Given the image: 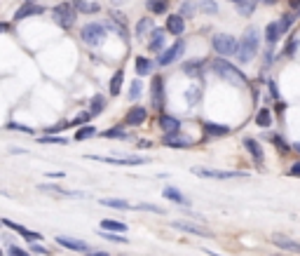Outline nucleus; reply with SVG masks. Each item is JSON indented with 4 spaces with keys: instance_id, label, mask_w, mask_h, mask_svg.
Masks as SVG:
<instances>
[{
    "instance_id": "obj_1",
    "label": "nucleus",
    "mask_w": 300,
    "mask_h": 256,
    "mask_svg": "<svg viewBox=\"0 0 300 256\" xmlns=\"http://www.w3.org/2000/svg\"><path fill=\"white\" fill-rule=\"evenodd\" d=\"M211 68H213V73L218 75V78L232 82V85H237V87H244L246 82H249V80H246V75L242 73L237 66H232L230 61H225L223 57H220V59H213L211 61Z\"/></svg>"
},
{
    "instance_id": "obj_2",
    "label": "nucleus",
    "mask_w": 300,
    "mask_h": 256,
    "mask_svg": "<svg viewBox=\"0 0 300 256\" xmlns=\"http://www.w3.org/2000/svg\"><path fill=\"white\" fill-rule=\"evenodd\" d=\"M258 47H260L258 31H256V28H249V31L244 33V38L239 40L237 59L242 61V64H249V61H253V57L258 54Z\"/></svg>"
},
{
    "instance_id": "obj_3",
    "label": "nucleus",
    "mask_w": 300,
    "mask_h": 256,
    "mask_svg": "<svg viewBox=\"0 0 300 256\" xmlns=\"http://www.w3.org/2000/svg\"><path fill=\"white\" fill-rule=\"evenodd\" d=\"M80 38L89 47H99V45H103V40H106V26H103V24H96V21H89L87 26H82Z\"/></svg>"
},
{
    "instance_id": "obj_4",
    "label": "nucleus",
    "mask_w": 300,
    "mask_h": 256,
    "mask_svg": "<svg viewBox=\"0 0 300 256\" xmlns=\"http://www.w3.org/2000/svg\"><path fill=\"white\" fill-rule=\"evenodd\" d=\"M211 45L216 49V54L220 57H235L239 52V40H235V35H228V33H218L211 38Z\"/></svg>"
},
{
    "instance_id": "obj_5",
    "label": "nucleus",
    "mask_w": 300,
    "mask_h": 256,
    "mask_svg": "<svg viewBox=\"0 0 300 256\" xmlns=\"http://www.w3.org/2000/svg\"><path fill=\"white\" fill-rule=\"evenodd\" d=\"M75 12H78V10L73 7V3H59V5L52 10L56 26L66 28V31H68V28H73L75 26V19H78V17H75Z\"/></svg>"
},
{
    "instance_id": "obj_6",
    "label": "nucleus",
    "mask_w": 300,
    "mask_h": 256,
    "mask_svg": "<svg viewBox=\"0 0 300 256\" xmlns=\"http://www.w3.org/2000/svg\"><path fill=\"white\" fill-rule=\"evenodd\" d=\"M87 160L108 162V165H122V167H134V165H145L148 158L143 155H129V158H113V155H87Z\"/></svg>"
},
{
    "instance_id": "obj_7",
    "label": "nucleus",
    "mask_w": 300,
    "mask_h": 256,
    "mask_svg": "<svg viewBox=\"0 0 300 256\" xmlns=\"http://www.w3.org/2000/svg\"><path fill=\"white\" fill-rule=\"evenodd\" d=\"M192 174L202 176V179H246L244 172H223V169H204V167H192Z\"/></svg>"
},
{
    "instance_id": "obj_8",
    "label": "nucleus",
    "mask_w": 300,
    "mask_h": 256,
    "mask_svg": "<svg viewBox=\"0 0 300 256\" xmlns=\"http://www.w3.org/2000/svg\"><path fill=\"white\" fill-rule=\"evenodd\" d=\"M150 104L155 111H162L164 108V80L162 75H153L150 80Z\"/></svg>"
},
{
    "instance_id": "obj_9",
    "label": "nucleus",
    "mask_w": 300,
    "mask_h": 256,
    "mask_svg": "<svg viewBox=\"0 0 300 256\" xmlns=\"http://www.w3.org/2000/svg\"><path fill=\"white\" fill-rule=\"evenodd\" d=\"M183 52H185V42L176 40L169 49H164V52L157 57V64H160V66H169V64H174V61L181 59V54H183Z\"/></svg>"
},
{
    "instance_id": "obj_10",
    "label": "nucleus",
    "mask_w": 300,
    "mask_h": 256,
    "mask_svg": "<svg viewBox=\"0 0 300 256\" xmlns=\"http://www.w3.org/2000/svg\"><path fill=\"white\" fill-rule=\"evenodd\" d=\"M272 244H277L279 249L288 251V254H300V242H295V240H291V237L281 235V233H274L272 235Z\"/></svg>"
},
{
    "instance_id": "obj_11",
    "label": "nucleus",
    "mask_w": 300,
    "mask_h": 256,
    "mask_svg": "<svg viewBox=\"0 0 300 256\" xmlns=\"http://www.w3.org/2000/svg\"><path fill=\"white\" fill-rule=\"evenodd\" d=\"M45 10H42L38 3H33V0H26L24 5L17 10V14H14V19L21 21V19H28V17H38V14H42Z\"/></svg>"
},
{
    "instance_id": "obj_12",
    "label": "nucleus",
    "mask_w": 300,
    "mask_h": 256,
    "mask_svg": "<svg viewBox=\"0 0 300 256\" xmlns=\"http://www.w3.org/2000/svg\"><path fill=\"white\" fill-rule=\"evenodd\" d=\"M174 228L178 230H183V233H190V235H199V237H213L211 230H206L202 228V226H195V223H188V221H174L171 223Z\"/></svg>"
},
{
    "instance_id": "obj_13",
    "label": "nucleus",
    "mask_w": 300,
    "mask_h": 256,
    "mask_svg": "<svg viewBox=\"0 0 300 256\" xmlns=\"http://www.w3.org/2000/svg\"><path fill=\"white\" fill-rule=\"evenodd\" d=\"M157 125H160V129H162L164 134H176V132H181V120L174 118V115L162 113L160 120H157Z\"/></svg>"
},
{
    "instance_id": "obj_14",
    "label": "nucleus",
    "mask_w": 300,
    "mask_h": 256,
    "mask_svg": "<svg viewBox=\"0 0 300 256\" xmlns=\"http://www.w3.org/2000/svg\"><path fill=\"white\" fill-rule=\"evenodd\" d=\"M162 143H164V146H169V148H190V146H192L190 139L183 136L181 132H176V134H164Z\"/></svg>"
},
{
    "instance_id": "obj_15",
    "label": "nucleus",
    "mask_w": 300,
    "mask_h": 256,
    "mask_svg": "<svg viewBox=\"0 0 300 256\" xmlns=\"http://www.w3.org/2000/svg\"><path fill=\"white\" fill-rule=\"evenodd\" d=\"M244 146H246V150H249V155L253 158V162H256L258 167H263V162H265V153H263V148H260V143L256 141V139H251V136H246Z\"/></svg>"
},
{
    "instance_id": "obj_16",
    "label": "nucleus",
    "mask_w": 300,
    "mask_h": 256,
    "mask_svg": "<svg viewBox=\"0 0 300 256\" xmlns=\"http://www.w3.org/2000/svg\"><path fill=\"white\" fill-rule=\"evenodd\" d=\"M167 31H169L171 35H183L185 19L181 14H169V17H167Z\"/></svg>"
},
{
    "instance_id": "obj_17",
    "label": "nucleus",
    "mask_w": 300,
    "mask_h": 256,
    "mask_svg": "<svg viewBox=\"0 0 300 256\" xmlns=\"http://www.w3.org/2000/svg\"><path fill=\"white\" fill-rule=\"evenodd\" d=\"M56 242L61 244V247H66V249L70 251H87V242H82V240H75V237H66V235H56Z\"/></svg>"
},
{
    "instance_id": "obj_18",
    "label": "nucleus",
    "mask_w": 300,
    "mask_h": 256,
    "mask_svg": "<svg viewBox=\"0 0 300 256\" xmlns=\"http://www.w3.org/2000/svg\"><path fill=\"white\" fill-rule=\"evenodd\" d=\"M145 118H148V111H145L143 106H134L127 113V125H131V127H138V125H143Z\"/></svg>"
},
{
    "instance_id": "obj_19",
    "label": "nucleus",
    "mask_w": 300,
    "mask_h": 256,
    "mask_svg": "<svg viewBox=\"0 0 300 256\" xmlns=\"http://www.w3.org/2000/svg\"><path fill=\"white\" fill-rule=\"evenodd\" d=\"M162 195L167 197V200H171V202H176V204H190V200H188L178 188H174V186H167V188L162 190Z\"/></svg>"
},
{
    "instance_id": "obj_20",
    "label": "nucleus",
    "mask_w": 300,
    "mask_h": 256,
    "mask_svg": "<svg viewBox=\"0 0 300 256\" xmlns=\"http://www.w3.org/2000/svg\"><path fill=\"white\" fill-rule=\"evenodd\" d=\"M204 134L206 136H228L230 127L228 125H216V122H204Z\"/></svg>"
},
{
    "instance_id": "obj_21",
    "label": "nucleus",
    "mask_w": 300,
    "mask_h": 256,
    "mask_svg": "<svg viewBox=\"0 0 300 256\" xmlns=\"http://www.w3.org/2000/svg\"><path fill=\"white\" fill-rule=\"evenodd\" d=\"M281 35H284V31H281L279 21H272V24H267V28H265V40L270 42V45H274V42L279 40Z\"/></svg>"
},
{
    "instance_id": "obj_22",
    "label": "nucleus",
    "mask_w": 300,
    "mask_h": 256,
    "mask_svg": "<svg viewBox=\"0 0 300 256\" xmlns=\"http://www.w3.org/2000/svg\"><path fill=\"white\" fill-rule=\"evenodd\" d=\"M202 68H204V61L192 59V61H185L183 64V73L190 75V78H197V75H202Z\"/></svg>"
},
{
    "instance_id": "obj_23",
    "label": "nucleus",
    "mask_w": 300,
    "mask_h": 256,
    "mask_svg": "<svg viewBox=\"0 0 300 256\" xmlns=\"http://www.w3.org/2000/svg\"><path fill=\"white\" fill-rule=\"evenodd\" d=\"M164 45V31L162 28H155L153 31V35H150V42H148V49L150 52H160Z\"/></svg>"
},
{
    "instance_id": "obj_24",
    "label": "nucleus",
    "mask_w": 300,
    "mask_h": 256,
    "mask_svg": "<svg viewBox=\"0 0 300 256\" xmlns=\"http://www.w3.org/2000/svg\"><path fill=\"white\" fill-rule=\"evenodd\" d=\"M122 82H124V71H115L113 78H110V85H108L110 94H113V96L120 94V92H122Z\"/></svg>"
},
{
    "instance_id": "obj_25",
    "label": "nucleus",
    "mask_w": 300,
    "mask_h": 256,
    "mask_svg": "<svg viewBox=\"0 0 300 256\" xmlns=\"http://www.w3.org/2000/svg\"><path fill=\"white\" fill-rule=\"evenodd\" d=\"M70 3H73V7L78 12H85V14H94V12L101 10L99 3H87V0H70Z\"/></svg>"
},
{
    "instance_id": "obj_26",
    "label": "nucleus",
    "mask_w": 300,
    "mask_h": 256,
    "mask_svg": "<svg viewBox=\"0 0 300 256\" xmlns=\"http://www.w3.org/2000/svg\"><path fill=\"white\" fill-rule=\"evenodd\" d=\"M94 136H96L94 125H82V127L75 132V141H87V139H94Z\"/></svg>"
},
{
    "instance_id": "obj_27",
    "label": "nucleus",
    "mask_w": 300,
    "mask_h": 256,
    "mask_svg": "<svg viewBox=\"0 0 300 256\" xmlns=\"http://www.w3.org/2000/svg\"><path fill=\"white\" fill-rule=\"evenodd\" d=\"M101 230H110V233H124V230H127V223L113 221V219H103V221H101Z\"/></svg>"
},
{
    "instance_id": "obj_28",
    "label": "nucleus",
    "mask_w": 300,
    "mask_h": 256,
    "mask_svg": "<svg viewBox=\"0 0 300 256\" xmlns=\"http://www.w3.org/2000/svg\"><path fill=\"white\" fill-rule=\"evenodd\" d=\"M103 207H110V209H122V212H127V209H131V204L127 202V200H120V197H106V200H101Z\"/></svg>"
},
{
    "instance_id": "obj_29",
    "label": "nucleus",
    "mask_w": 300,
    "mask_h": 256,
    "mask_svg": "<svg viewBox=\"0 0 300 256\" xmlns=\"http://www.w3.org/2000/svg\"><path fill=\"white\" fill-rule=\"evenodd\" d=\"M153 68H155V64L150 59H145V57H136V73L138 75H150L153 73Z\"/></svg>"
},
{
    "instance_id": "obj_30",
    "label": "nucleus",
    "mask_w": 300,
    "mask_h": 256,
    "mask_svg": "<svg viewBox=\"0 0 300 256\" xmlns=\"http://www.w3.org/2000/svg\"><path fill=\"white\" fill-rule=\"evenodd\" d=\"M232 5H237V10L244 17H249V14H253V10H256V0H230Z\"/></svg>"
},
{
    "instance_id": "obj_31",
    "label": "nucleus",
    "mask_w": 300,
    "mask_h": 256,
    "mask_svg": "<svg viewBox=\"0 0 300 256\" xmlns=\"http://www.w3.org/2000/svg\"><path fill=\"white\" fill-rule=\"evenodd\" d=\"M148 31H155V28H153V17H143V19L136 24V38H145Z\"/></svg>"
},
{
    "instance_id": "obj_32",
    "label": "nucleus",
    "mask_w": 300,
    "mask_h": 256,
    "mask_svg": "<svg viewBox=\"0 0 300 256\" xmlns=\"http://www.w3.org/2000/svg\"><path fill=\"white\" fill-rule=\"evenodd\" d=\"M256 125H258V127H270V125H272V111L260 108L258 115H256Z\"/></svg>"
},
{
    "instance_id": "obj_33",
    "label": "nucleus",
    "mask_w": 300,
    "mask_h": 256,
    "mask_svg": "<svg viewBox=\"0 0 300 256\" xmlns=\"http://www.w3.org/2000/svg\"><path fill=\"white\" fill-rule=\"evenodd\" d=\"M103 108H106V99H103L101 94H96L94 99H92V104H89V113H92V118H94V115H101Z\"/></svg>"
},
{
    "instance_id": "obj_34",
    "label": "nucleus",
    "mask_w": 300,
    "mask_h": 256,
    "mask_svg": "<svg viewBox=\"0 0 300 256\" xmlns=\"http://www.w3.org/2000/svg\"><path fill=\"white\" fill-rule=\"evenodd\" d=\"M145 7H148L153 14H164L167 12V0H148Z\"/></svg>"
},
{
    "instance_id": "obj_35",
    "label": "nucleus",
    "mask_w": 300,
    "mask_h": 256,
    "mask_svg": "<svg viewBox=\"0 0 300 256\" xmlns=\"http://www.w3.org/2000/svg\"><path fill=\"white\" fill-rule=\"evenodd\" d=\"M103 136H106V139H129V134L124 132V127H110L103 132Z\"/></svg>"
},
{
    "instance_id": "obj_36",
    "label": "nucleus",
    "mask_w": 300,
    "mask_h": 256,
    "mask_svg": "<svg viewBox=\"0 0 300 256\" xmlns=\"http://www.w3.org/2000/svg\"><path fill=\"white\" fill-rule=\"evenodd\" d=\"M141 94H143V85H141V80H134L129 87V101H136Z\"/></svg>"
},
{
    "instance_id": "obj_37",
    "label": "nucleus",
    "mask_w": 300,
    "mask_h": 256,
    "mask_svg": "<svg viewBox=\"0 0 300 256\" xmlns=\"http://www.w3.org/2000/svg\"><path fill=\"white\" fill-rule=\"evenodd\" d=\"M185 99H188V104H197L199 99H202V89L195 85V87H190L188 92H185Z\"/></svg>"
},
{
    "instance_id": "obj_38",
    "label": "nucleus",
    "mask_w": 300,
    "mask_h": 256,
    "mask_svg": "<svg viewBox=\"0 0 300 256\" xmlns=\"http://www.w3.org/2000/svg\"><path fill=\"white\" fill-rule=\"evenodd\" d=\"M17 233H19V235H24L26 240H38V242L42 240L40 233H35V230H28V228H24V226H19V230H17Z\"/></svg>"
},
{
    "instance_id": "obj_39",
    "label": "nucleus",
    "mask_w": 300,
    "mask_h": 256,
    "mask_svg": "<svg viewBox=\"0 0 300 256\" xmlns=\"http://www.w3.org/2000/svg\"><path fill=\"white\" fill-rule=\"evenodd\" d=\"M7 129H10V132H24V134H35V129L26 127V125H19V122H10V125H7Z\"/></svg>"
},
{
    "instance_id": "obj_40",
    "label": "nucleus",
    "mask_w": 300,
    "mask_h": 256,
    "mask_svg": "<svg viewBox=\"0 0 300 256\" xmlns=\"http://www.w3.org/2000/svg\"><path fill=\"white\" fill-rule=\"evenodd\" d=\"M101 237L110 240V242H117V244H124V242H127L122 235H117V233H110V230H101Z\"/></svg>"
},
{
    "instance_id": "obj_41",
    "label": "nucleus",
    "mask_w": 300,
    "mask_h": 256,
    "mask_svg": "<svg viewBox=\"0 0 300 256\" xmlns=\"http://www.w3.org/2000/svg\"><path fill=\"white\" fill-rule=\"evenodd\" d=\"M199 10H204V12H209V14H216V12H218L216 3H211V0H199Z\"/></svg>"
},
{
    "instance_id": "obj_42",
    "label": "nucleus",
    "mask_w": 300,
    "mask_h": 256,
    "mask_svg": "<svg viewBox=\"0 0 300 256\" xmlns=\"http://www.w3.org/2000/svg\"><path fill=\"white\" fill-rule=\"evenodd\" d=\"M293 24H295V17H293V14H284V19L279 21V26H281V31H284V33H286V31L293 26Z\"/></svg>"
},
{
    "instance_id": "obj_43",
    "label": "nucleus",
    "mask_w": 300,
    "mask_h": 256,
    "mask_svg": "<svg viewBox=\"0 0 300 256\" xmlns=\"http://www.w3.org/2000/svg\"><path fill=\"white\" fill-rule=\"evenodd\" d=\"M40 141H42V143H59V146H66V139H63V136H54V134L42 136Z\"/></svg>"
},
{
    "instance_id": "obj_44",
    "label": "nucleus",
    "mask_w": 300,
    "mask_h": 256,
    "mask_svg": "<svg viewBox=\"0 0 300 256\" xmlns=\"http://www.w3.org/2000/svg\"><path fill=\"white\" fill-rule=\"evenodd\" d=\"M267 139H270V141H274V143H277V146H279V150H281V153H288V146H286V143H284V139H281V136H277V134H267Z\"/></svg>"
},
{
    "instance_id": "obj_45",
    "label": "nucleus",
    "mask_w": 300,
    "mask_h": 256,
    "mask_svg": "<svg viewBox=\"0 0 300 256\" xmlns=\"http://www.w3.org/2000/svg\"><path fill=\"white\" fill-rule=\"evenodd\" d=\"M89 118H92V113H89V111H87V113H80V115H75L73 120H70V127H75V125H85V122H87Z\"/></svg>"
},
{
    "instance_id": "obj_46",
    "label": "nucleus",
    "mask_w": 300,
    "mask_h": 256,
    "mask_svg": "<svg viewBox=\"0 0 300 256\" xmlns=\"http://www.w3.org/2000/svg\"><path fill=\"white\" fill-rule=\"evenodd\" d=\"M192 12H195V7H192V3H188V0H185L183 5H181V17H192Z\"/></svg>"
},
{
    "instance_id": "obj_47",
    "label": "nucleus",
    "mask_w": 300,
    "mask_h": 256,
    "mask_svg": "<svg viewBox=\"0 0 300 256\" xmlns=\"http://www.w3.org/2000/svg\"><path fill=\"white\" fill-rule=\"evenodd\" d=\"M136 209H141V212H155V214H164L162 207H155V204H136Z\"/></svg>"
},
{
    "instance_id": "obj_48",
    "label": "nucleus",
    "mask_w": 300,
    "mask_h": 256,
    "mask_svg": "<svg viewBox=\"0 0 300 256\" xmlns=\"http://www.w3.org/2000/svg\"><path fill=\"white\" fill-rule=\"evenodd\" d=\"M66 125H70V122H59V125H52V127L45 129V134H59V132L66 127Z\"/></svg>"
},
{
    "instance_id": "obj_49",
    "label": "nucleus",
    "mask_w": 300,
    "mask_h": 256,
    "mask_svg": "<svg viewBox=\"0 0 300 256\" xmlns=\"http://www.w3.org/2000/svg\"><path fill=\"white\" fill-rule=\"evenodd\" d=\"M7 254H10V256H31V254H28V251L19 249L17 244H10V249H7Z\"/></svg>"
},
{
    "instance_id": "obj_50",
    "label": "nucleus",
    "mask_w": 300,
    "mask_h": 256,
    "mask_svg": "<svg viewBox=\"0 0 300 256\" xmlns=\"http://www.w3.org/2000/svg\"><path fill=\"white\" fill-rule=\"evenodd\" d=\"M267 87H270V96H272V99H279V87H277V82L270 80L267 82Z\"/></svg>"
},
{
    "instance_id": "obj_51",
    "label": "nucleus",
    "mask_w": 300,
    "mask_h": 256,
    "mask_svg": "<svg viewBox=\"0 0 300 256\" xmlns=\"http://www.w3.org/2000/svg\"><path fill=\"white\" fill-rule=\"evenodd\" d=\"M295 49H298V40H291V42L286 45V49H284V54H286V57H293Z\"/></svg>"
},
{
    "instance_id": "obj_52",
    "label": "nucleus",
    "mask_w": 300,
    "mask_h": 256,
    "mask_svg": "<svg viewBox=\"0 0 300 256\" xmlns=\"http://www.w3.org/2000/svg\"><path fill=\"white\" fill-rule=\"evenodd\" d=\"M288 174H291V176H300V162H293V165H291Z\"/></svg>"
},
{
    "instance_id": "obj_53",
    "label": "nucleus",
    "mask_w": 300,
    "mask_h": 256,
    "mask_svg": "<svg viewBox=\"0 0 300 256\" xmlns=\"http://www.w3.org/2000/svg\"><path fill=\"white\" fill-rule=\"evenodd\" d=\"M31 251H35V254H47V249H45V247H40V244H33V247H31Z\"/></svg>"
},
{
    "instance_id": "obj_54",
    "label": "nucleus",
    "mask_w": 300,
    "mask_h": 256,
    "mask_svg": "<svg viewBox=\"0 0 300 256\" xmlns=\"http://www.w3.org/2000/svg\"><path fill=\"white\" fill-rule=\"evenodd\" d=\"M87 256H108V254H106V251H89Z\"/></svg>"
},
{
    "instance_id": "obj_55",
    "label": "nucleus",
    "mask_w": 300,
    "mask_h": 256,
    "mask_svg": "<svg viewBox=\"0 0 300 256\" xmlns=\"http://www.w3.org/2000/svg\"><path fill=\"white\" fill-rule=\"evenodd\" d=\"M291 3V7H300V0H288Z\"/></svg>"
},
{
    "instance_id": "obj_56",
    "label": "nucleus",
    "mask_w": 300,
    "mask_h": 256,
    "mask_svg": "<svg viewBox=\"0 0 300 256\" xmlns=\"http://www.w3.org/2000/svg\"><path fill=\"white\" fill-rule=\"evenodd\" d=\"M263 3H265V5H274V3H277V0H263Z\"/></svg>"
},
{
    "instance_id": "obj_57",
    "label": "nucleus",
    "mask_w": 300,
    "mask_h": 256,
    "mask_svg": "<svg viewBox=\"0 0 300 256\" xmlns=\"http://www.w3.org/2000/svg\"><path fill=\"white\" fill-rule=\"evenodd\" d=\"M293 150H298V153H300V141H298V143H293Z\"/></svg>"
}]
</instances>
